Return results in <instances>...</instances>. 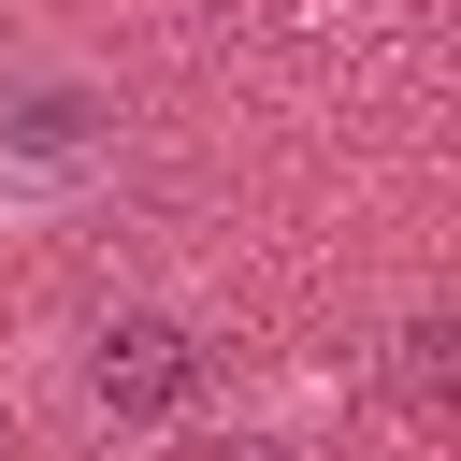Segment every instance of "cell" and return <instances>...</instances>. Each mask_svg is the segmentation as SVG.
<instances>
[{
	"instance_id": "7a4b0ae2",
	"label": "cell",
	"mask_w": 461,
	"mask_h": 461,
	"mask_svg": "<svg viewBox=\"0 0 461 461\" xmlns=\"http://www.w3.org/2000/svg\"><path fill=\"white\" fill-rule=\"evenodd\" d=\"M86 144H101V101H86V86H29V101H0V158H14V173H72Z\"/></svg>"
},
{
	"instance_id": "6da1fadb",
	"label": "cell",
	"mask_w": 461,
	"mask_h": 461,
	"mask_svg": "<svg viewBox=\"0 0 461 461\" xmlns=\"http://www.w3.org/2000/svg\"><path fill=\"white\" fill-rule=\"evenodd\" d=\"M86 389H101V418H173V403L202 389V346H187L173 317H115L101 360H86Z\"/></svg>"
}]
</instances>
